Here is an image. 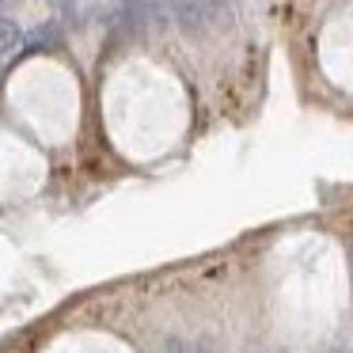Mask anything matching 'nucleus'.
<instances>
[{
  "mask_svg": "<svg viewBox=\"0 0 353 353\" xmlns=\"http://www.w3.org/2000/svg\"><path fill=\"white\" fill-rule=\"evenodd\" d=\"M57 42H61V31H57L54 23L39 27V31L31 34V46H57Z\"/></svg>",
  "mask_w": 353,
  "mask_h": 353,
  "instance_id": "nucleus-3",
  "label": "nucleus"
},
{
  "mask_svg": "<svg viewBox=\"0 0 353 353\" xmlns=\"http://www.w3.org/2000/svg\"><path fill=\"white\" fill-rule=\"evenodd\" d=\"M19 39H23V34H19V27L12 23V19H0V57L12 54V50L19 46Z\"/></svg>",
  "mask_w": 353,
  "mask_h": 353,
  "instance_id": "nucleus-2",
  "label": "nucleus"
},
{
  "mask_svg": "<svg viewBox=\"0 0 353 353\" xmlns=\"http://www.w3.org/2000/svg\"><path fill=\"white\" fill-rule=\"evenodd\" d=\"M0 4H8V0H0Z\"/></svg>",
  "mask_w": 353,
  "mask_h": 353,
  "instance_id": "nucleus-4",
  "label": "nucleus"
},
{
  "mask_svg": "<svg viewBox=\"0 0 353 353\" xmlns=\"http://www.w3.org/2000/svg\"><path fill=\"white\" fill-rule=\"evenodd\" d=\"M171 8H175L179 23H183L186 31H194V27L201 23V12H205V4H201V0H171Z\"/></svg>",
  "mask_w": 353,
  "mask_h": 353,
  "instance_id": "nucleus-1",
  "label": "nucleus"
}]
</instances>
